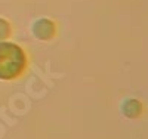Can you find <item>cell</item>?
<instances>
[{"instance_id": "obj_1", "label": "cell", "mask_w": 148, "mask_h": 139, "mask_svg": "<svg viewBox=\"0 0 148 139\" xmlns=\"http://www.w3.org/2000/svg\"><path fill=\"white\" fill-rule=\"evenodd\" d=\"M25 67L27 56L19 46L8 42H0V79H16L24 73Z\"/></svg>"}, {"instance_id": "obj_4", "label": "cell", "mask_w": 148, "mask_h": 139, "mask_svg": "<svg viewBox=\"0 0 148 139\" xmlns=\"http://www.w3.org/2000/svg\"><path fill=\"white\" fill-rule=\"evenodd\" d=\"M10 30H9V24L3 19H0V40H5L8 39Z\"/></svg>"}, {"instance_id": "obj_2", "label": "cell", "mask_w": 148, "mask_h": 139, "mask_svg": "<svg viewBox=\"0 0 148 139\" xmlns=\"http://www.w3.org/2000/svg\"><path fill=\"white\" fill-rule=\"evenodd\" d=\"M33 31L36 34L37 39H42V40H49L51 37L55 34V25L47 21V19H40L34 24Z\"/></svg>"}, {"instance_id": "obj_3", "label": "cell", "mask_w": 148, "mask_h": 139, "mask_svg": "<svg viewBox=\"0 0 148 139\" xmlns=\"http://www.w3.org/2000/svg\"><path fill=\"white\" fill-rule=\"evenodd\" d=\"M141 112H142V105L136 99H127L126 102L123 104V114L130 117V118L139 117Z\"/></svg>"}]
</instances>
